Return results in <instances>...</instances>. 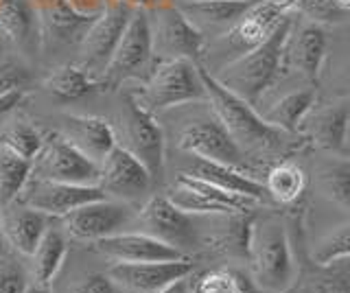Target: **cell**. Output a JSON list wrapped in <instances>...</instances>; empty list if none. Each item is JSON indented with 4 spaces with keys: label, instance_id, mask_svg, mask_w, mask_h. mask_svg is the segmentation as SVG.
I'll return each instance as SVG.
<instances>
[{
    "label": "cell",
    "instance_id": "6da1fadb",
    "mask_svg": "<svg viewBox=\"0 0 350 293\" xmlns=\"http://www.w3.org/2000/svg\"><path fill=\"white\" fill-rule=\"evenodd\" d=\"M293 29V18L287 14L280 23L273 27L265 42H260L256 48H252L243 55L230 59L221 74H215L217 81L226 85L230 92H234L250 105H256L265 94L284 66V48Z\"/></svg>",
    "mask_w": 350,
    "mask_h": 293
},
{
    "label": "cell",
    "instance_id": "7a4b0ae2",
    "mask_svg": "<svg viewBox=\"0 0 350 293\" xmlns=\"http://www.w3.org/2000/svg\"><path fill=\"white\" fill-rule=\"evenodd\" d=\"M247 263L260 293H289L298 280L291 238L282 219L273 214L252 219Z\"/></svg>",
    "mask_w": 350,
    "mask_h": 293
},
{
    "label": "cell",
    "instance_id": "3957f363",
    "mask_svg": "<svg viewBox=\"0 0 350 293\" xmlns=\"http://www.w3.org/2000/svg\"><path fill=\"white\" fill-rule=\"evenodd\" d=\"M197 66H200V74L208 94V105L213 107L217 118L224 123V127L245 156L252 151H276L284 147L289 134L269 125L262 114L254 110V105H250L234 92H230L226 85L219 83L215 74L202 61Z\"/></svg>",
    "mask_w": 350,
    "mask_h": 293
},
{
    "label": "cell",
    "instance_id": "277c9868",
    "mask_svg": "<svg viewBox=\"0 0 350 293\" xmlns=\"http://www.w3.org/2000/svg\"><path fill=\"white\" fill-rule=\"evenodd\" d=\"M131 94L151 114L208 101L200 66L191 59L156 61L153 70Z\"/></svg>",
    "mask_w": 350,
    "mask_h": 293
},
{
    "label": "cell",
    "instance_id": "5b68a950",
    "mask_svg": "<svg viewBox=\"0 0 350 293\" xmlns=\"http://www.w3.org/2000/svg\"><path fill=\"white\" fill-rule=\"evenodd\" d=\"M114 136H116V145H120L134 158H138L147 167L153 180L162 176L164 151H167L164 132L156 114L147 112L134 99L131 92H125L120 96Z\"/></svg>",
    "mask_w": 350,
    "mask_h": 293
},
{
    "label": "cell",
    "instance_id": "8992f818",
    "mask_svg": "<svg viewBox=\"0 0 350 293\" xmlns=\"http://www.w3.org/2000/svg\"><path fill=\"white\" fill-rule=\"evenodd\" d=\"M151 53L156 61L164 59H191L200 64L206 53V38L178 5H162L149 9Z\"/></svg>",
    "mask_w": 350,
    "mask_h": 293
},
{
    "label": "cell",
    "instance_id": "52a82bcc",
    "mask_svg": "<svg viewBox=\"0 0 350 293\" xmlns=\"http://www.w3.org/2000/svg\"><path fill=\"white\" fill-rule=\"evenodd\" d=\"M195 217L200 214H191L178 208L167 195H153V197H149L142 204V208L136 212L134 221L138 223L140 232L156 236L160 241L189 256L204 243Z\"/></svg>",
    "mask_w": 350,
    "mask_h": 293
},
{
    "label": "cell",
    "instance_id": "ba28073f",
    "mask_svg": "<svg viewBox=\"0 0 350 293\" xmlns=\"http://www.w3.org/2000/svg\"><path fill=\"white\" fill-rule=\"evenodd\" d=\"M131 12H134V7L120 3V0H105L103 9L98 12L94 23L85 31L83 40L77 46V53H79L77 66H81L88 74L101 81L107 64L116 51L118 40L129 23Z\"/></svg>",
    "mask_w": 350,
    "mask_h": 293
},
{
    "label": "cell",
    "instance_id": "9c48e42d",
    "mask_svg": "<svg viewBox=\"0 0 350 293\" xmlns=\"http://www.w3.org/2000/svg\"><path fill=\"white\" fill-rule=\"evenodd\" d=\"M175 143H178V147L184 154L247 171V160H245L247 156L241 151V147L234 143V138L230 136L224 123L217 118L213 107L208 114L193 116L178 132V140H175Z\"/></svg>",
    "mask_w": 350,
    "mask_h": 293
},
{
    "label": "cell",
    "instance_id": "30bf717a",
    "mask_svg": "<svg viewBox=\"0 0 350 293\" xmlns=\"http://www.w3.org/2000/svg\"><path fill=\"white\" fill-rule=\"evenodd\" d=\"M31 178L66 184H96L98 165L83 156L62 134L53 132L44 136L40 154L31 162Z\"/></svg>",
    "mask_w": 350,
    "mask_h": 293
},
{
    "label": "cell",
    "instance_id": "8fae6325",
    "mask_svg": "<svg viewBox=\"0 0 350 293\" xmlns=\"http://www.w3.org/2000/svg\"><path fill=\"white\" fill-rule=\"evenodd\" d=\"M151 64H156L151 53V29H149V12L147 9H134L129 16V23L120 36L116 51L109 59L107 68L101 77L103 88L118 85L134 74L147 70Z\"/></svg>",
    "mask_w": 350,
    "mask_h": 293
},
{
    "label": "cell",
    "instance_id": "7c38bea8",
    "mask_svg": "<svg viewBox=\"0 0 350 293\" xmlns=\"http://www.w3.org/2000/svg\"><path fill=\"white\" fill-rule=\"evenodd\" d=\"M167 197L178 206V208L191 214H204V217L252 212V208L258 206V201L254 199L226 193L204 180L186 176V173H178V176H175V186L171 189Z\"/></svg>",
    "mask_w": 350,
    "mask_h": 293
},
{
    "label": "cell",
    "instance_id": "4fadbf2b",
    "mask_svg": "<svg viewBox=\"0 0 350 293\" xmlns=\"http://www.w3.org/2000/svg\"><path fill=\"white\" fill-rule=\"evenodd\" d=\"M134 217L136 214L129 204L103 197L88 201L62 217V227L75 241H96V238L127 230V225L134 223Z\"/></svg>",
    "mask_w": 350,
    "mask_h": 293
},
{
    "label": "cell",
    "instance_id": "5bb4252c",
    "mask_svg": "<svg viewBox=\"0 0 350 293\" xmlns=\"http://www.w3.org/2000/svg\"><path fill=\"white\" fill-rule=\"evenodd\" d=\"M36 9L42 51H64L70 46H79L85 31L90 29L94 18L77 12L68 0H31Z\"/></svg>",
    "mask_w": 350,
    "mask_h": 293
},
{
    "label": "cell",
    "instance_id": "9a60e30c",
    "mask_svg": "<svg viewBox=\"0 0 350 293\" xmlns=\"http://www.w3.org/2000/svg\"><path fill=\"white\" fill-rule=\"evenodd\" d=\"M103 197L105 193L96 184H66L29 178L25 189L18 195V201L53 217V219H62V217L77 210L79 206Z\"/></svg>",
    "mask_w": 350,
    "mask_h": 293
},
{
    "label": "cell",
    "instance_id": "2e32d148",
    "mask_svg": "<svg viewBox=\"0 0 350 293\" xmlns=\"http://www.w3.org/2000/svg\"><path fill=\"white\" fill-rule=\"evenodd\" d=\"M151 173L138 158H134L127 149L116 145L105 160L98 165L96 186L105 193V197L116 201H138L151 189Z\"/></svg>",
    "mask_w": 350,
    "mask_h": 293
},
{
    "label": "cell",
    "instance_id": "e0dca14e",
    "mask_svg": "<svg viewBox=\"0 0 350 293\" xmlns=\"http://www.w3.org/2000/svg\"><path fill=\"white\" fill-rule=\"evenodd\" d=\"M195 271L189 258L156 260V263H116L107 269V276L125 293H158Z\"/></svg>",
    "mask_w": 350,
    "mask_h": 293
},
{
    "label": "cell",
    "instance_id": "ac0fdd59",
    "mask_svg": "<svg viewBox=\"0 0 350 293\" xmlns=\"http://www.w3.org/2000/svg\"><path fill=\"white\" fill-rule=\"evenodd\" d=\"M92 247L114 263H156V260L189 258L180 249L140 230H123L92 241Z\"/></svg>",
    "mask_w": 350,
    "mask_h": 293
},
{
    "label": "cell",
    "instance_id": "d6986e66",
    "mask_svg": "<svg viewBox=\"0 0 350 293\" xmlns=\"http://www.w3.org/2000/svg\"><path fill=\"white\" fill-rule=\"evenodd\" d=\"M186 156H189V165H186V169L182 171V173H186V176L204 180V182L213 184V186L221 189L226 193L239 195V197L254 199L258 204H265L269 199L267 191H265V184L258 182L256 178H252V173L221 165V162L197 158V156H191V154H186Z\"/></svg>",
    "mask_w": 350,
    "mask_h": 293
},
{
    "label": "cell",
    "instance_id": "ffe728a7",
    "mask_svg": "<svg viewBox=\"0 0 350 293\" xmlns=\"http://www.w3.org/2000/svg\"><path fill=\"white\" fill-rule=\"evenodd\" d=\"M70 145H75L96 165H101L105 156L116 147L114 127L101 116L64 114L59 118V132Z\"/></svg>",
    "mask_w": 350,
    "mask_h": 293
},
{
    "label": "cell",
    "instance_id": "44dd1931",
    "mask_svg": "<svg viewBox=\"0 0 350 293\" xmlns=\"http://www.w3.org/2000/svg\"><path fill=\"white\" fill-rule=\"evenodd\" d=\"M53 217L44 214L36 208H29L22 201H11L0 208V225H3V238L16 252L31 256L38 247L40 238L51 225Z\"/></svg>",
    "mask_w": 350,
    "mask_h": 293
},
{
    "label": "cell",
    "instance_id": "7402d4cb",
    "mask_svg": "<svg viewBox=\"0 0 350 293\" xmlns=\"http://www.w3.org/2000/svg\"><path fill=\"white\" fill-rule=\"evenodd\" d=\"M326 46L328 38L324 27L317 23H306L298 31L291 29L287 48H284V61L300 70L309 81L317 83L326 59Z\"/></svg>",
    "mask_w": 350,
    "mask_h": 293
},
{
    "label": "cell",
    "instance_id": "603a6c76",
    "mask_svg": "<svg viewBox=\"0 0 350 293\" xmlns=\"http://www.w3.org/2000/svg\"><path fill=\"white\" fill-rule=\"evenodd\" d=\"M0 33L22 53H40V25L31 0H0Z\"/></svg>",
    "mask_w": 350,
    "mask_h": 293
},
{
    "label": "cell",
    "instance_id": "cb8c5ba5",
    "mask_svg": "<svg viewBox=\"0 0 350 293\" xmlns=\"http://www.w3.org/2000/svg\"><path fill=\"white\" fill-rule=\"evenodd\" d=\"M350 129V110L346 105H328L304 118L300 134L328 154H342Z\"/></svg>",
    "mask_w": 350,
    "mask_h": 293
},
{
    "label": "cell",
    "instance_id": "d4e9b609",
    "mask_svg": "<svg viewBox=\"0 0 350 293\" xmlns=\"http://www.w3.org/2000/svg\"><path fill=\"white\" fill-rule=\"evenodd\" d=\"M256 3L258 0H186V3H175V5L204 33V27L230 29Z\"/></svg>",
    "mask_w": 350,
    "mask_h": 293
},
{
    "label": "cell",
    "instance_id": "484cf974",
    "mask_svg": "<svg viewBox=\"0 0 350 293\" xmlns=\"http://www.w3.org/2000/svg\"><path fill=\"white\" fill-rule=\"evenodd\" d=\"M66 254H68V234L64 227L53 223L46 227V232L40 238L38 247L31 252V278L40 285H51L53 278L62 269Z\"/></svg>",
    "mask_w": 350,
    "mask_h": 293
},
{
    "label": "cell",
    "instance_id": "4316f807",
    "mask_svg": "<svg viewBox=\"0 0 350 293\" xmlns=\"http://www.w3.org/2000/svg\"><path fill=\"white\" fill-rule=\"evenodd\" d=\"M315 101H317L315 88L295 90L284 94L280 101L273 103L262 118L269 125L282 129L284 134H300V127L304 123V118L311 114Z\"/></svg>",
    "mask_w": 350,
    "mask_h": 293
},
{
    "label": "cell",
    "instance_id": "83f0119b",
    "mask_svg": "<svg viewBox=\"0 0 350 293\" xmlns=\"http://www.w3.org/2000/svg\"><path fill=\"white\" fill-rule=\"evenodd\" d=\"M289 293H350V260H335L328 265L313 263L298 276Z\"/></svg>",
    "mask_w": 350,
    "mask_h": 293
},
{
    "label": "cell",
    "instance_id": "f1b7e54d",
    "mask_svg": "<svg viewBox=\"0 0 350 293\" xmlns=\"http://www.w3.org/2000/svg\"><path fill=\"white\" fill-rule=\"evenodd\" d=\"M44 88L59 101H79L96 90H103V83L77 64H62L46 77Z\"/></svg>",
    "mask_w": 350,
    "mask_h": 293
},
{
    "label": "cell",
    "instance_id": "f546056e",
    "mask_svg": "<svg viewBox=\"0 0 350 293\" xmlns=\"http://www.w3.org/2000/svg\"><path fill=\"white\" fill-rule=\"evenodd\" d=\"M262 184H265L267 197L282 206H293L295 201H300L306 186L302 169L291 160H280L278 165H273Z\"/></svg>",
    "mask_w": 350,
    "mask_h": 293
},
{
    "label": "cell",
    "instance_id": "4dcf8cb0",
    "mask_svg": "<svg viewBox=\"0 0 350 293\" xmlns=\"http://www.w3.org/2000/svg\"><path fill=\"white\" fill-rule=\"evenodd\" d=\"M252 212L224 214L226 225L219 227V232L211 238V247L219 254L247 260L250 249V232H252Z\"/></svg>",
    "mask_w": 350,
    "mask_h": 293
},
{
    "label": "cell",
    "instance_id": "1f68e13d",
    "mask_svg": "<svg viewBox=\"0 0 350 293\" xmlns=\"http://www.w3.org/2000/svg\"><path fill=\"white\" fill-rule=\"evenodd\" d=\"M317 186L322 195L342 208L350 210V160L328 158L317 167Z\"/></svg>",
    "mask_w": 350,
    "mask_h": 293
},
{
    "label": "cell",
    "instance_id": "d6a6232c",
    "mask_svg": "<svg viewBox=\"0 0 350 293\" xmlns=\"http://www.w3.org/2000/svg\"><path fill=\"white\" fill-rule=\"evenodd\" d=\"M31 178V162L16 151L0 145V208L16 201L20 191Z\"/></svg>",
    "mask_w": 350,
    "mask_h": 293
},
{
    "label": "cell",
    "instance_id": "836d02e7",
    "mask_svg": "<svg viewBox=\"0 0 350 293\" xmlns=\"http://www.w3.org/2000/svg\"><path fill=\"white\" fill-rule=\"evenodd\" d=\"M42 143H44V136L31 125V121H27V118H22V116L11 118L3 127V132H0V145L9 147L11 151H16L18 156L27 158L29 162L36 160V156L42 149Z\"/></svg>",
    "mask_w": 350,
    "mask_h": 293
},
{
    "label": "cell",
    "instance_id": "e575fe53",
    "mask_svg": "<svg viewBox=\"0 0 350 293\" xmlns=\"http://www.w3.org/2000/svg\"><path fill=\"white\" fill-rule=\"evenodd\" d=\"M313 260L317 265H328L335 263V260H350V221L339 225L337 230L322 238L313 252Z\"/></svg>",
    "mask_w": 350,
    "mask_h": 293
},
{
    "label": "cell",
    "instance_id": "d590c367",
    "mask_svg": "<svg viewBox=\"0 0 350 293\" xmlns=\"http://www.w3.org/2000/svg\"><path fill=\"white\" fill-rule=\"evenodd\" d=\"M31 83V70L16 57L0 59V94L11 90H25Z\"/></svg>",
    "mask_w": 350,
    "mask_h": 293
},
{
    "label": "cell",
    "instance_id": "8d00e7d4",
    "mask_svg": "<svg viewBox=\"0 0 350 293\" xmlns=\"http://www.w3.org/2000/svg\"><path fill=\"white\" fill-rule=\"evenodd\" d=\"M197 293H241L237 271L217 269L202 276L197 282Z\"/></svg>",
    "mask_w": 350,
    "mask_h": 293
},
{
    "label": "cell",
    "instance_id": "74e56055",
    "mask_svg": "<svg viewBox=\"0 0 350 293\" xmlns=\"http://www.w3.org/2000/svg\"><path fill=\"white\" fill-rule=\"evenodd\" d=\"M27 276L14 258L0 256V293H25Z\"/></svg>",
    "mask_w": 350,
    "mask_h": 293
},
{
    "label": "cell",
    "instance_id": "f35d334b",
    "mask_svg": "<svg viewBox=\"0 0 350 293\" xmlns=\"http://www.w3.org/2000/svg\"><path fill=\"white\" fill-rule=\"evenodd\" d=\"M70 293H125L107 274L85 276Z\"/></svg>",
    "mask_w": 350,
    "mask_h": 293
},
{
    "label": "cell",
    "instance_id": "ab89813d",
    "mask_svg": "<svg viewBox=\"0 0 350 293\" xmlns=\"http://www.w3.org/2000/svg\"><path fill=\"white\" fill-rule=\"evenodd\" d=\"M22 96H25V90H11V92L0 94V116H5L14 110V107L22 101Z\"/></svg>",
    "mask_w": 350,
    "mask_h": 293
},
{
    "label": "cell",
    "instance_id": "60d3db41",
    "mask_svg": "<svg viewBox=\"0 0 350 293\" xmlns=\"http://www.w3.org/2000/svg\"><path fill=\"white\" fill-rule=\"evenodd\" d=\"M68 3L77 9V12L88 14V16H96L103 9L105 0H68Z\"/></svg>",
    "mask_w": 350,
    "mask_h": 293
},
{
    "label": "cell",
    "instance_id": "b9f144b4",
    "mask_svg": "<svg viewBox=\"0 0 350 293\" xmlns=\"http://www.w3.org/2000/svg\"><path fill=\"white\" fill-rule=\"evenodd\" d=\"M120 3H125L129 7H134V9H156V7H162V5H171L173 0H120Z\"/></svg>",
    "mask_w": 350,
    "mask_h": 293
},
{
    "label": "cell",
    "instance_id": "7bdbcfd3",
    "mask_svg": "<svg viewBox=\"0 0 350 293\" xmlns=\"http://www.w3.org/2000/svg\"><path fill=\"white\" fill-rule=\"evenodd\" d=\"M191 280H193V274H191V276H186V278H182V280H178V282H173V285H169V287H164V289L158 291V293H189V289H191Z\"/></svg>",
    "mask_w": 350,
    "mask_h": 293
},
{
    "label": "cell",
    "instance_id": "ee69618b",
    "mask_svg": "<svg viewBox=\"0 0 350 293\" xmlns=\"http://www.w3.org/2000/svg\"><path fill=\"white\" fill-rule=\"evenodd\" d=\"M25 293H53L51 291V285H40V282H27L25 287Z\"/></svg>",
    "mask_w": 350,
    "mask_h": 293
},
{
    "label": "cell",
    "instance_id": "f6af8a7d",
    "mask_svg": "<svg viewBox=\"0 0 350 293\" xmlns=\"http://www.w3.org/2000/svg\"><path fill=\"white\" fill-rule=\"evenodd\" d=\"M333 5L339 9V12H344V14L350 12V0H333Z\"/></svg>",
    "mask_w": 350,
    "mask_h": 293
},
{
    "label": "cell",
    "instance_id": "bcb514c9",
    "mask_svg": "<svg viewBox=\"0 0 350 293\" xmlns=\"http://www.w3.org/2000/svg\"><path fill=\"white\" fill-rule=\"evenodd\" d=\"M3 245H5V238H3V225H0V252H3Z\"/></svg>",
    "mask_w": 350,
    "mask_h": 293
},
{
    "label": "cell",
    "instance_id": "7dc6e473",
    "mask_svg": "<svg viewBox=\"0 0 350 293\" xmlns=\"http://www.w3.org/2000/svg\"><path fill=\"white\" fill-rule=\"evenodd\" d=\"M346 90H348V92H350V79H348V88H346Z\"/></svg>",
    "mask_w": 350,
    "mask_h": 293
}]
</instances>
